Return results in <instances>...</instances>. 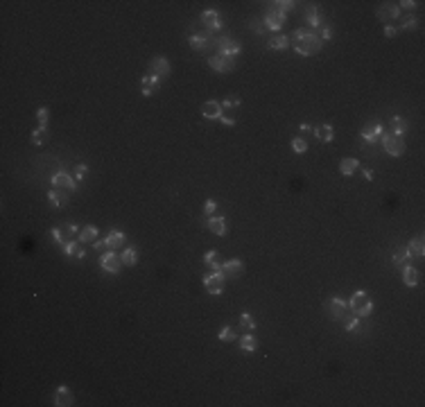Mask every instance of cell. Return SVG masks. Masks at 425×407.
Here are the masks:
<instances>
[{"label": "cell", "mask_w": 425, "mask_h": 407, "mask_svg": "<svg viewBox=\"0 0 425 407\" xmlns=\"http://www.w3.org/2000/svg\"><path fill=\"white\" fill-rule=\"evenodd\" d=\"M292 41H294V50L299 54H303V57H314L317 52H321V48H323V41H321V36L314 30H310V27H299L294 34H292Z\"/></svg>", "instance_id": "1"}, {"label": "cell", "mask_w": 425, "mask_h": 407, "mask_svg": "<svg viewBox=\"0 0 425 407\" xmlns=\"http://www.w3.org/2000/svg\"><path fill=\"white\" fill-rule=\"evenodd\" d=\"M348 308H351V312H353L355 317H369L373 310V301L369 299V294L366 292H362V289H357L353 296H351V301H348Z\"/></svg>", "instance_id": "2"}, {"label": "cell", "mask_w": 425, "mask_h": 407, "mask_svg": "<svg viewBox=\"0 0 425 407\" xmlns=\"http://www.w3.org/2000/svg\"><path fill=\"white\" fill-rule=\"evenodd\" d=\"M382 147L387 150V154H391V156H403V152H405V140H403V136H396V134L387 132L382 134Z\"/></svg>", "instance_id": "3"}, {"label": "cell", "mask_w": 425, "mask_h": 407, "mask_svg": "<svg viewBox=\"0 0 425 407\" xmlns=\"http://www.w3.org/2000/svg\"><path fill=\"white\" fill-rule=\"evenodd\" d=\"M265 30H272V32H276V30H281L283 25H285V12L283 9H278L276 5H272L265 12Z\"/></svg>", "instance_id": "4"}, {"label": "cell", "mask_w": 425, "mask_h": 407, "mask_svg": "<svg viewBox=\"0 0 425 407\" xmlns=\"http://www.w3.org/2000/svg\"><path fill=\"white\" fill-rule=\"evenodd\" d=\"M50 236H52V240L57 244H66V242H70L75 236H79V229L72 222H68V224H64V226L52 229V231H50Z\"/></svg>", "instance_id": "5"}, {"label": "cell", "mask_w": 425, "mask_h": 407, "mask_svg": "<svg viewBox=\"0 0 425 407\" xmlns=\"http://www.w3.org/2000/svg\"><path fill=\"white\" fill-rule=\"evenodd\" d=\"M326 310H328V315L333 317V319H337V322H344V319L348 317V303L341 301L340 296L328 299V301H326Z\"/></svg>", "instance_id": "6"}, {"label": "cell", "mask_w": 425, "mask_h": 407, "mask_svg": "<svg viewBox=\"0 0 425 407\" xmlns=\"http://www.w3.org/2000/svg\"><path fill=\"white\" fill-rule=\"evenodd\" d=\"M204 288L208 289V294L220 296L224 292V276L222 271H213V274L204 276Z\"/></svg>", "instance_id": "7"}, {"label": "cell", "mask_w": 425, "mask_h": 407, "mask_svg": "<svg viewBox=\"0 0 425 407\" xmlns=\"http://www.w3.org/2000/svg\"><path fill=\"white\" fill-rule=\"evenodd\" d=\"M217 50H220V54H224V57H238L240 54V50H242V46H240V41L231 39V36H222V39L217 41Z\"/></svg>", "instance_id": "8"}, {"label": "cell", "mask_w": 425, "mask_h": 407, "mask_svg": "<svg viewBox=\"0 0 425 407\" xmlns=\"http://www.w3.org/2000/svg\"><path fill=\"white\" fill-rule=\"evenodd\" d=\"M208 66L215 72H231L236 68V61L231 57H224V54H213V57H208Z\"/></svg>", "instance_id": "9"}, {"label": "cell", "mask_w": 425, "mask_h": 407, "mask_svg": "<svg viewBox=\"0 0 425 407\" xmlns=\"http://www.w3.org/2000/svg\"><path fill=\"white\" fill-rule=\"evenodd\" d=\"M375 16H378L382 23H393V20L400 16V7L393 5V2H382V5L378 7V12H375Z\"/></svg>", "instance_id": "10"}, {"label": "cell", "mask_w": 425, "mask_h": 407, "mask_svg": "<svg viewBox=\"0 0 425 407\" xmlns=\"http://www.w3.org/2000/svg\"><path fill=\"white\" fill-rule=\"evenodd\" d=\"M100 265H102V270L109 271V274H118L120 267H122V260H120L113 251H104V254L100 256Z\"/></svg>", "instance_id": "11"}, {"label": "cell", "mask_w": 425, "mask_h": 407, "mask_svg": "<svg viewBox=\"0 0 425 407\" xmlns=\"http://www.w3.org/2000/svg\"><path fill=\"white\" fill-rule=\"evenodd\" d=\"M220 271H222L224 278H240V276L244 274V263L238 260V258H231V260H226V263L222 265Z\"/></svg>", "instance_id": "12"}, {"label": "cell", "mask_w": 425, "mask_h": 407, "mask_svg": "<svg viewBox=\"0 0 425 407\" xmlns=\"http://www.w3.org/2000/svg\"><path fill=\"white\" fill-rule=\"evenodd\" d=\"M150 75H154V77H168L170 75V64H168V59L165 57H154V59L150 61Z\"/></svg>", "instance_id": "13"}, {"label": "cell", "mask_w": 425, "mask_h": 407, "mask_svg": "<svg viewBox=\"0 0 425 407\" xmlns=\"http://www.w3.org/2000/svg\"><path fill=\"white\" fill-rule=\"evenodd\" d=\"M222 104L220 102H215V100H208V102H204L202 104V116L206 120H220L222 118Z\"/></svg>", "instance_id": "14"}, {"label": "cell", "mask_w": 425, "mask_h": 407, "mask_svg": "<svg viewBox=\"0 0 425 407\" xmlns=\"http://www.w3.org/2000/svg\"><path fill=\"white\" fill-rule=\"evenodd\" d=\"M158 88H161L158 77H154V75H145V77H140V93H143L145 98H152Z\"/></svg>", "instance_id": "15"}, {"label": "cell", "mask_w": 425, "mask_h": 407, "mask_svg": "<svg viewBox=\"0 0 425 407\" xmlns=\"http://www.w3.org/2000/svg\"><path fill=\"white\" fill-rule=\"evenodd\" d=\"M382 132H385V129H382V125H380V122H375V125H366L364 129H362V138H364L366 143L375 145L380 138H382Z\"/></svg>", "instance_id": "16"}, {"label": "cell", "mask_w": 425, "mask_h": 407, "mask_svg": "<svg viewBox=\"0 0 425 407\" xmlns=\"http://www.w3.org/2000/svg\"><path fill=\"white\" fill-rule=\"evenodd\" d=\"M202 23L208 27V32H217V30L222 27V23H220V14H217L215 9H206V12L202 14Z\"/></svg>", "instance_id": "17"}, {"label": "cell", "mask_w": 425, "mask_h": 407, "mask_svg": "<svg viewBox=\"0 0 425 407\" xmlns=\"http://www.w3.org/2000/svg\"><path fill=\"white\" fill-rule=\"evenodd\" d=\"M64 251H66V256H68V258H75V260H82V258L86 256L84 244L79 242V240H70V242H66V244H64Z\"/></svg>", "instance_id": "18"}, {"label": "cell", "mask_w": 425, "mask_h": 407, "mask_svg": "<svg viewBox=\"0 0 425 407\" xmlns=\"http://www.w3.org/2000/svg\"><path fill=\"white\" fill-rule=\"evenodd\" d=\"M48 202H50V206H54V208H61V206L68 204V192L61 190V188H52V190L48 192Z\"/></svg>", "instance_id": "19"}, {"label": "cell", "mask_w": 425, "mask_h": 407, "mask_svg": "<svg viewBox=\"0 0 425 407\" xmlns=\"http://www.w3.org/2000/svg\"><path fill=\"white\" fill-rule=\"evenodd\" d=\"M72 401H75V398H72V391L68 387H64V385L54 391V405L57 407H68V405H72Z\"/></svg>", "instance_id": "20"}, {"label": "cell", "mask_w": 425, "mask_h": 407, "mask_svg": "<svg viewBox=\"0 0 425 407\" xmlns=\"http://www.w3.org/2000/svg\"><path fill=\"white\" fill-rule=\"evenodd\" d=\"M52 186L54 188H61V190H75V179L68 177L66 172H57L52 177Z\"/></svg>", "instance_id": "21"}, {"label": "cell", "mask_w": 425, "mask_h": 407, "mask_svg": "<svg viewBox=\"0 0 425 407\" xmlns=\"http://www.w3.org/2000/svg\"><path fill=\"white\" fill-rule=\"evenodd\" d=\"M188 43H190L192 50H199V52H206V50L210 48V39L206 36V34H190Z\"/></svg>", "instance_id": "22"}, {"label": "cell", "mask_w": 425, "mask_h": 407, "mask_svg": "<svg viewBox=\"0 0 425 407\" xmlns=\"http://www.w3.org/2000/svg\"><path fill=\"white\" fill-rule=\"evenodd\" d=\"M421 281V274L416 267H412V265H405V270H403V283H405L407 288H416Z\"/></svg>", "instance_id": "23"}, {"label": "cell", "mask_w": 425, "mask_h": 407, "mask_svg": "<svg viewBox=\"0 0 425 407\" xmlns=\"http://www.w3.org/2000/svg\"><path fill=\"white\" fill-rule=\"evenodd\" d=\"M303 16H306V23L310 25V30H317V27L321 25V16H319V9L314 5H307L306 12H303Z\"/></svg>", "instance_id": "24"}, {"label": "cell", "mask_w": 425, "mask_h": 407, "mask_svg": "<svg viewBox=\"0 0 425 407\" xmlns=\"http://www.w3.org/2000/svg\"><path fill=\"white\" fill-rule=\"evenodd\" d=\"M106 240V249H120V247H122L124 244V240H127V237H124V233L122 231H109V236L104 237Z\"/></svg>", "instance_id": "25"}, {"label": "cell", "mask_w": 425, "mask_h": 407, "mask_svg": "<svg viewBox=\"0 0 425 407\" xmlns=\"http://www.w3.org/2000/svg\"><path fill=\"white\" fill-rule=\"evenodd\" d=\"M208 229L215 233V236H224L226 233V220L220 215H210L208 217Z\"/></svg>", "instance_id": "26"}, {"label": "cell", "mask_w": 425, "mask_h": 407, "mask_svg": "<svg viewBox=\"0 0 425 407\" xmlns=\"http://www.w3.org/2000/svg\"><path fill=\"white\" fill-rule=\"evenodd\" d=\"M407 254H409V258H423L425 254V244H423V237H414L412 242H409V247H407Z\"/></svg>", "instance_id": "27"}, {"label": "cell", "mask_w": 425, "mask_h": 407, "mask_svg": "<svg viewBox=\"0 0 425 407\" xmlns=\"http://www.w3.org/2000/svg\"><path fill=\"white\" fill-rule=\"evenodd\" d=\"M357 168H360L357 158H344V161L340 163V172L344 174V177H351V174H355V172H357Z\"/></svg>", "instance_id": "28"}, {"label": "cell", "mask_w": 425, "mask_h": 407, "mask_svg": "<svg viewBox=\"0 0 425 407\" xmlns=\"http://www.w3.org/2000/svg\"><path fill=\"white\" fill-rule=\"evenodd\" d=\"M240 348H242L244 353H254L255 348H258V339H255L251 333H244V335L240 337Z\"/></svg>", "instance_id": "29"}, {"label": "cell", "mask_w": 425, "mask_h": 407, "mask_svg": "<svg viewBox=\"0 0 425 407\" xmlns=\"http://www.w3.org/2000/svg\"><path fill=\"white\" fill-rule=\"evenodd\" d=\"M98 236H100V231L95 229V226H84V229L79 231L77 240H79V242H95V240H98Z\"/></svg>", "instance_id": "30"}, {"label": "cell", "mask_w": 425, "mask_h": 407, "mask_svg": "<svg viewBox=\"0 0 425 407\" xmlns=\"http://www.w3.org/2000/svg\"><path fill=\"white\" fill-rule=\"evenodd\" d=\"M314 136L319 138L321 143H330L333 140V127L330 125H319V127H314Z\"/></svg>", "instance_id": "31"}, {"label": "cell", "mask_w": 425, "mask_h": 407, "mask_svg": "<svg viewBox=\"0 0 425 407\" xmlns=\"http://www.w3.org/2000/svg\"><path fill=\"white\" fill-rule=\"evenodd\" d=\"M405 132H407V120L400 118V116H393V118H391V134L403 136Z\"/></svg>", "instance_id": "32"}, {"label": "cell", "mask_w": 425, "mask_h": 407, "mask_svg": "<svg viewBox=\"0 0 425 407\" xmlns=\"http://www.w3.org/2000/svg\"><path fill=\"white\" fill-rule=\"evenodd\" d=\"M272 50H285V48L289 46V39L285 36V34H278V36H274V39H269L267 43Z\"/></svg>", "instance_id": "33"}, {"label": "cell", "mask_w": 425, "mask_h": 407, "mask_svg": "<svg viewBox=\"0 0 425 407\" xmlns=\"http://www.w3.org/2000/svg\"><path fill=\"white\" fill-rule=\"evenodd\" d=\"M48 138H50L48 127H39V129H34V132H32V143L34 145H46Z\"/></svg>", "instance_id": "34"}, {"label": "cell", "mask_w": 425, "mask_h": 407, "mask_svg": "<svg viewBox=\"0 0 425 407\" xmlns=\"http://www.w3.org/2000/svg\"><path fill=\"white\" fill-rule=\"evenodd\" d=\"M120 260H122V265H127V267H134L138 260V254L134 247H129V249H124L122 251V256H120Z\"/></svg>", "instance_id": "35"}, {"label": "cell", "mask_w": 425, "mask_h": 407, "mask_svg": "<svg viewBox=\"0 0 425 407\" xmlns=\"http://www.w3.org/2000/svg\"><path fill=\"white\" fill-rule=\"evenodd\" d=\"M344 326H346V330H348V333H357V330L362 328L360 317H355L353 312H351V315H348L346 319H344Z\"/></svg>", "instance_id": "36"}, {"label": "cell", "mask_w": 425, "mask_h": 407, "mask_svg": "<svg viewBox=\"0 0 425 407\" xmlns=\"http://www.w3.org/2000/svg\"><path fill=\"white\" fill-rule=\"evenodd\" d=\"M222 104V111H236V109H240V98L238 95H229V98L224 100V102H220Z\"/></svg>", "instance_id": "37"}, {"label": "cell", "mask_w": 425, "mask_h": 407, "mask_svg": "<svg viewBox=\"0 0 425 407\" xmlns=\"http://www.w3.org/2000/svg\"><path fill=\"white\" fill-rule=\"evenodd\" d=\"M407 258H409V254H407V247H403V249H398V251H396V254H393V258H391L393 267H400V265H405V263H407Z\"/></svg>", "instance_id": "38"}, {"label": "cell", "mask_w": 425, "mask_h": 407, "mask_svg": "<svg viewBox=\"0 0 425 407\" xmlns=\"http://www.w3.org/2000/svg\"><path fill=\"white\" fill-rule=\"evenodd\" d=\"M204 263L210 265V267H213V271H220V270H222V265L217 263V251H206V256H204Z\"/></svg>", "instance_id": "39"}, {"label": "cell", "mask_w": 425, "mask_h": 407, "mask_svg": "<svg viewBox=\"0 0 425 407\" xmlns=\"http://www.w3.org/2000/svg\"><path fill=\"white\" fill-rule=\"evenodd\" d=\"M240 328H242V330H247V333H251V330L255 328L254 317L249 315V312H244V315H240Z\"/></svg>", "instance_id": "40"}, {"label": "cell", "mask_w": 425, "mask_h": 407, "mask_svg": "<svg viewBox=\"0 0 425 407\" xmlns=\"http://www.w3.org/2000/svg\"><path fill=\"white\" fill-rule=\"evenodd\" d=\"M220 339L226 341V344H231V341H236V333L231 330V326H224V328H220Z\"/></svg>", "instance_id": "41"}, {"label": "cell", "mask_w": 425, "mask_h": 407, "mask_svg": "<svg viewBox=\"0 0 425 407\" xmlns=\"http://www.w3.org/2000/svg\"><path fill=\"white\" fill-rule=\"evenodd\" d=\"M292 150H294L296 154H306V152H307V143L303 140V138H294V140H292Z\"/></svg>", "instance_id": "42"}, {"label": "cell", "mask_w": 425, "mask_h": 407, "mask_svg": "<svg viewBox=\"0 0 425 407\" xmlns=\"http://www.w3.org/2000/svg\"><path fill=\"white\" fill-rule=\"evenodd\" d=\"M86 174H88V168H86L84 163L75 165V179H77V181H84V179H86Z\"/></svg>", "instance_id": "43"}, {"label": "cell", "mask_w": 425, "mask_h": 407, "mask_svg": "<svg viewBox=\"0 0 425 407\" xmlns=\"http://www.w3.org/2000/svg\"><path fill=\"white\" fill-rule=\"evenodd\" d=\"M36 118H39L41 127H48V109L46 106H41L39 111H36Z\"/></svg>", "instance_id": "44"}, {"label": "cell", "mask_w": 425, "mask_h": 407, "mask_svg": "<svg viewBox=\"0 0 425 407\" xmlns=\"http://www.w3.org/2000/svg\"><path fill=\"white\" fill-rule=\"evenodd\" d=\"M272 5H276L278 9H283V12H288V9H292L296 2H292V0H278V2H272Z\"/></svg>", "instance_id": "45"}, {"label": "cell", "mask_w": 425, "mask_h": 407, "mask_svg": "<svg viewBox=\"0 0 425 407\" xmlns=\"http://www.w3.org/2000/svg\"><path fill=\"white\" fill-rule=\"evenodd\" d=\"M215 208H217V204L213 202V199H206V202H204V210H206V215H213V213H215Z\"/></svg>", "instance_id": "46"}, {"label": "cell", "mask_w": 425, "mask_h": 407, "mask_svg": "<svg viewBox=\"0 0 425 407\" xmlns=\"http://www.w3.org/2000/svg\"><path fill=\"white\" fill-rule=\"evenodd\" d=\"M416 25H419V20L414 18V16H407V18L403 20V30H414Z\"/></svg>", "instance_id": "47"}, {"label": "cell", "mask_w": 425, "mask_h": 407, "mask_svg": "<svg viewBox=\"0 0 425 407\" xmlns=\"http://www.w3.org/2000/svg\"><path fill=\"white\" fill-rule=\"evenodd\" d=\"M396 32H398V30H396L393 25H387L385 27V36H387V39H393V36H396Z\"/></svg>", "instance_id": "48"}, {"label": "cell", "mask_w": 425, "mask_h": 407, "mask_svg": "<svg viewBox=\"0 0 425 407\" xmlns=\"http://www.w3.org/2000/svg\"><path fill=\"white\" fill-rule=\"evenodd\" d=\"M220 122H222V125H226V127H233V125H236V118H229V116H224V113H222Z\"/></svg>", "instance_id": "49"}, {"label": "cell", "mask_w": 425, "mask_h": 407, "mask_svg": "<svg viewBox=\"0 0 425 407\" xmlns=\"http://www.w3.org/2000/svg\"><path fill=\"white\" fill-rule=\"evenodd\" d=\"M400 7H405V9H414V7H419V2H414V0H403V2H398Z\"/></svg>", "instance_id": "50"}, {"label": "cell", "mask_w": 425, "mask_h": 407, "mask_svg": "<svg viewBox=\"0 0 425 407\" xmlns=\"http://www.w3.org/2000/svg\"><path fill=\"white\" fill-rule=\"evenodd\" d=\"M93 247H95V249H98V251H102V249H104V247H106V240H100V237H98V240L93 242Z\"/></svg>", "instance_id": "51"}, {"label": "cell", "mask_w": 425, "mask_h": 407, "mask_svg": "<svg viewBox=\"0 0 425 407\" xmlns=\"http://www.w3.org/2000/svg\"><path fill=\"white\" fill-rule=\"evenodd\" d=\"M330 34H333V32H330L328 27H323V30H321V41H328V39H330Z\"/></svg>", "instance_id": "52"}, {"label": "cell", "mask_w": 425, "mask_h": 407, "mask_svg": "<svg viewBox=\"0 0 425 407\" xmlns=\"http://www.w3.org/2000/svg\"><path fill=\"white\" fill-rule=\"evenodd\" d=\"M362 172H364V177H366V179H373V172L369 170V168H364V170H362Z\"/></svg>", "instance_id": "53"}]
</instances>
